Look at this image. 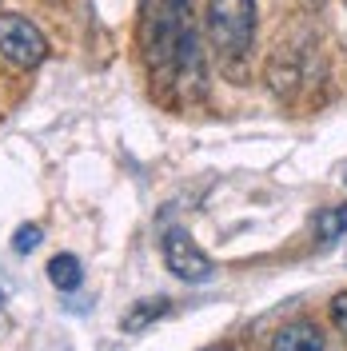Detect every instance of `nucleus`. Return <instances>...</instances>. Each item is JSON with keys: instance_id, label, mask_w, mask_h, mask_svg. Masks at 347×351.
Masks as SVG:
<instances>
[{"instance_id": "obj_13", "label": "nucleus", "mask_w": 347, "mask_h": 351, "mask_svg": "<svg viewBox=\"0 0 347 351\" xmlns=\"http://www.w3.org/2000/svg\"><path fill=\"white\" fill-rule=\"evenodd\" d=\"M212 351H232V348H212Z\"/></svg>"}, {"instance_id": "obj_6", "label": "nucleus", "mask_w": 347, "mask_h": 351, "mask_svg": "<svg viewBox=\"0 0 347 351\" xmlns=\"http://www.w3.org/2000/svg\"><path fill=\"white\" fill-rule=\"evenodd\" d=\"M272 351H324V335L315 324L296 319V324H283L272 339Z\"/></svg>"}, {"instance_id": "obj_7", "label": "nucleus", "mask_w": 347, "mask_h": 351, "mask_svg": "<svg viewBox=\"0 0 347 351\" xmlns=\"http://www.w3.org/2000/svg\"><path fill=\"white\" fill-rule=\"evenodd\" d=\"M315 240L331 247V243H339L347 236V204H335V208H324L320 216H315Z\"/></svg>"}, {"instance_id": "obj_12", "label": "nucleus", "mask_w": 347, "mask_h": 351, "mask_svg": "<svg viewBox=\"0 0 347 351\" xmlns=\"http://www.w3.org/2000/svg\"><path fill=\"white\" fill-rule=\"evenodd\" d=\"M304 4H324V0H304Z\"/></svg>"}, {"instance_id": "obj_10", "label": "nucleus", "mask_w": 347, "mask_h": 351, "mask_svg": "<svg viewBox=\"0 0 347 351\" xmlns=\"http://www.w3.org/2000/svg\"><path fill=\"white\" fill-rule=\"evenodd\" d=\"M331 324L347 335V291H339V295L331 300Z\"/></svg>"}, {"instance_id": "obj_5", "label": "nucleus", "mask_w": 347, "mask_h": 351, "mask_svg": "<svg viewBox=\"0 0 347 351\" xmlns=\"http://www.w3.org/2000/svg\"><path fill=\"white\" fill-rule=\"evenodd\" d=\"M172 311V300L168 295H148V300H136V304L124 311V319H120V328L128 331V335H140V331H148L156 319H164Z\"/></svg>"}, {"instance_id": "obj_3", "label": "nucleus", "mask_w": 347, "mask_h": 351, "mask_svg": "<svg viewBox=\"0 0 347 351\" xmlns=\"http://www.w3.org/2000/svg\"><path fill=\"white\" fill-rule=\"evenodd\" d=\"M160 247H164V263H168V271H172L176 280H184V284H212L216 263H212V256L184 228H172Z\"/></svg>"}, {"instance_id": "obj_9", "label": "nucleus", "mask_w": 347, "mask_h": 351, "mask_svg": "<svg viewBox=\"0 0 347 351\" xmlns=\"http://www.w3.org/2000/svg\"><path fill=\"white\" fill-rule=\"evenodd\" d=\"M40 228H36V223H24V228H16V236H12V247H16V252H21V256H28V252H36V247H40Z\"/></svg>"}, {"instance_id": "obj_11", "label": "nucleus", "mask_w": 347, "mask_h": 351, "mask_svg": "<svg viewBox=\"0 0 347 351\" xmlns=\"http://www.w3.org/2000/svg\"><path fill=\"white\" fill-rule=\"evenodd\" d=\"M0 311H4V291H0Z\"/></svg>"}, {"instance_id": "obj_1", "label": "nucleus", "mask_w": 347, "mask_h": 351, "mask_svg": "<svg viewBox=\"0 0 347 351\" xmlns=\"http://www.w3.org/2000/svg\"><path fill=\"white\" fill-rule=\"evenodd\" d=\"M208 32L219 60L236 68L256 40V0H208Z\"/></svg>"}, {"instance_id": "obj_2", "label": "nucleus", "mask_w": 347, "mask_h": 351, "mask_svg": "<svg viewBox=\"0 0 347 351\" xmlns=\"http://www.w3.org/2000/svg\"><path fill=\"white\" fill-rule=\"evenodd\" d=\"M0 56L16 68H36L48 56V40L28 16L4 12L0 16Z\"/></svg>"}, {"instance_id": "obj_8", "label": "nucleus", "mask_w": 347, "mask_h": 351, "mask_svg": "<svg viewBox=\"0 0 347 351\" xmlns=\"http://www.w3.org/2000/svg\"><path fill=\"white\" fill-rule=\"evenodd\" d=\"M48 280H52V287H56V291H76V287L84 284L80 260H76V256H68V252L52 256V260H48Z\"/></svg>"}, {"instance_id": "obj_4", "label": "nucleus", "mask_w": 347, "mask_h": 351, "mask_svg": "<svg viewBox=\"0 0 347 351\" xmlns=\"http://www.w3.org/2000/svg\"><path fill=\"white\" fill-rule=\"evenodd\" d=\"M176 76L188 96H204V56H200V36H195V24H192V12L184 16L180 24V40H176Z\"/></svg>"}]
</instances>
